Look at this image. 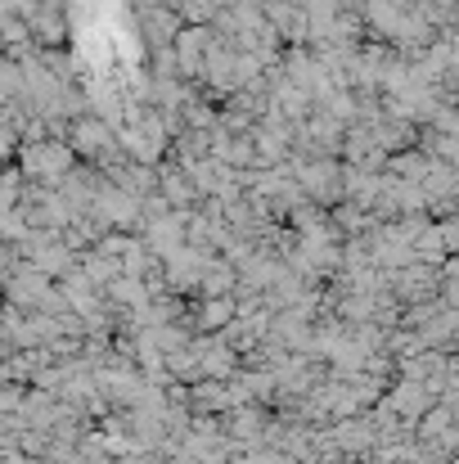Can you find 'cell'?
Masks as SVG:
<instances>
[{"label": "cell", "instance_id": "1", "mask_svg": "<svg viewBox=\"0 0 459 464\" xmlns=\"http://www.w3.org/2000/svg\"><path fill=\"white\" fill-rule=\"evenodd\" d=\"M72 167V154H68V145H32L27 150V171L36 176H59V171H68Z\"/></svg>", "mask_w": 459, "mask_h": 464}]
</instances>
